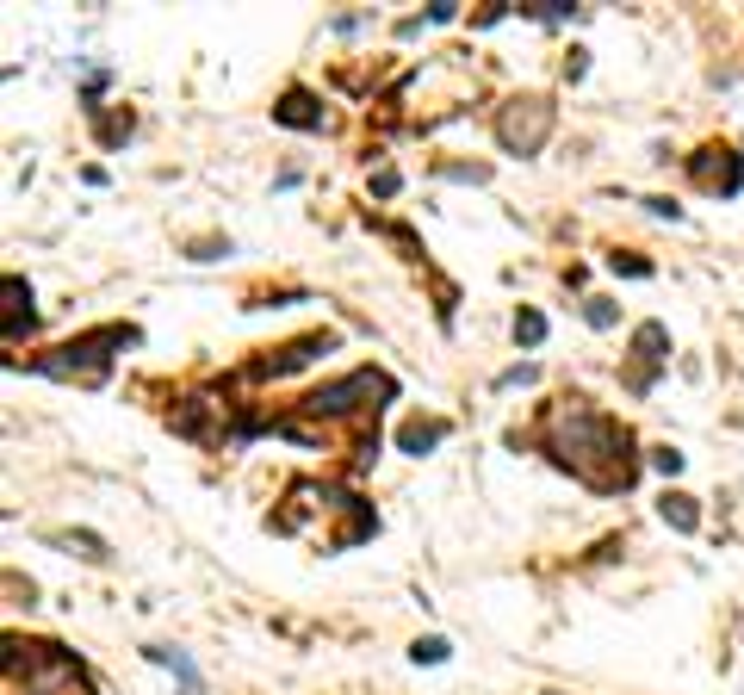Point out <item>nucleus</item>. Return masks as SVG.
Here are the masks:
<instances>
[{
	"label": "nucleus",
	"mask_w": 744,
	"mask_h": 695,
	"mask_svg": "<svg viewBox=\"0 0 744 695\" xmlns=\"http://www.w3.org/2000/svg\"><path fill=\"white\" fill-rule=\"evenodd\" d=\"M540 441H546V453H552L571 478H583L590 491H626L632 472H639L632 434H626L620 422L596 417L583 398H558V404L546 410V422H540Z\"/></svg>",
	"instance_id": "f257e3e1"
},
{
	"label": "nucleus",
	"mask_w": 744,
	"mask_h": 695,
	"mask_svg": "<svg viewBox=\"0 0 744 695\" xmlns=\"http://www.w3.org/2000/svg\"><path fill=\"white\" fill-rule=\"evenodd\" d=\"M6 695H94L75 652L44 640H6Z\"/></svg>",
	"instance_id": "f03ea898"
},
{
	"label": "nucleus",
	"mask_w": 744,
	"mask_h": 695,
	"mask_svg": "<svg viewBox=\"0 0 744 695\" xmlns=\"http://www.w3.org/2000/svg\"><path fill=\"white\" fill-rule=\"evenodd\" d=\"M106 348H136V329H130V323H106V329H94V335H81V342H62L56 354H44V360H31V367L50 373V379H81V385H94V379H106V367H112Z\"/></svg>",
	"instance_id": "7ed1b4c3"
},
{
	"label": "nucleus",
	"mask_w": 744,
	"mask_h": 695,
	"mask_svg": "<svg viewBox=\"0 0 744 695\" xmlns=\"http://www.w3.org/2000/svg\"><path fill=\"white\" fill-rule=\"evenodd\" d=\"M391 392H397V385H391V373L360 367V373H348V379H335V385L310 392V398H304V410H310V417H348V410L378 417V398H391Z\"/></svg>",
	"instance_id": "20e7f679"
},
{
	"label": "nucleus",
	"mask_w": 744,
	"mask_h": 695,
	"mask_svg": "<svg viewBox=\"0 0 744 695\" xmlns=\"http://www.w3.org/2000/svg\"><path fill=\"white\" fill-rule=\"evenodd\" d=\"M546 137H552V106H546L540 94L508 100V106L496 112V143H502L508 155H533Z\"/></svg>",
	"instance_id": "39448f33"
},
{
	"label": "nucleus",
	"mask_w": 744,
	"mask_h": 695,
	"mask_svg": "<svg viewBox=\"0 0 744 695\" xmlns=\"http://www.w3.org/2000/svg\"><path fill=\"white\" fill-rule=\"evenodd\" d=\"M689 174H695L701 193H739L744 186V161H739V149H726V143H707V149L689 161Z\"/></svg>",
	"instance_id": "423d86ee"
},
{
	"label": "nucleus",
	"mask_w": 744,
	"mask_h": 695,
	"mask_svg": "<svg viewBox=\"0 0 744 695\" xmlns=\"http://www.w3.org/2000/svg\"><path fill=\"white\" fill-rule=\"evenodd\" d=\"M664 348H670V329H664V323H639V329H632V354H639V367H632V379H626L632 392H651V367L664 360Z\"/></svg>",
	"instance_id": "0eeeda50"
},
{
	"label": "nucleus",
	"mask_w": 744,
	"mask_h": 695,
	"mask_svg": "<svg viewBox=\"0 0 744 695\" xmlns=\"http://www.w3.org/2000/svg\"><path fill=\"white\" fill-rule=\"evenodd\" d=\"M273 119H279V125H292V131H317V125H323V106H317L304 87H292V94L273 106Z\"/></svg>",
	"instance_id": "6e6552de"
},
{
	"label": "nucleus",
	"mask_w": 744,
	"mask_h": 695,
	"mask_svg": "<svg viewBox=\"0 0 744 695\" xmlns=\"http://www.w3.org/2000/svg\"><path fill=\"white\" fill-rule=\"evenodd\" d=\"M19 329H31V285L19 274H6V342H12Z\"/></svg>",
	"instance_id": "1a4fd4ad"
},
{
	"label": "nucleus",
	"mask_w": 744,
	"mask_h": 695,
	"mask_svg": "<svg viewBox=\"0 0 744 695\" xmlns=\"http://www.w3.org/2000/svg\"><path fill=\"white\" fill-rule=\"evenodd\" d=\"M441 434H447V422H434V417L422 422V417H416V422H403V428H397V447H403V453H428Z\"/></svg>",
	"instance_id": "9d476101"
},
{
	"label": "nucleus",
	"mask_w": 744,
	"mask_h": 695,
	"mask_svg": "<svg viewBox=\"0 0 744 695\" xmlns=\"http://www.w3.org/2000/svg\"><path fill=\"white\" fill-rule=\"evenodd\" d=\"M657 509H664V522H670V528H682V534H689V528L701 522L695 497H682V491H664V503H657Z\"/></svg>",
	"instance_id": "9b49d317"
},
{
	"label": "nucleus",
	"mask_w": 744,
	"mask_h": 695,
	"mask_svg": "<svg viewBox=\"0 0 744 695\" xmlns=\"http://www.w3.org/2000/svg\"><path fill=\"white\" fill-rule=\"evenodd\" d=\"M540 335H546V317H540V310H521V317H515V342H527V348H533Z\"/></svg>",
	"instance_id": "f8f14e48"
},
{
	"label": "nucleus",
	"mask_w": 744,
	"mask_h": 695,
	"mask_svg": "<svg viewBox=\"0 0 744 695\" xmlns=\"http://www.w3.org/2000/svg\"><path fill=\"white\" fill-rule=\"evenodd\" d=\"M409 658H416V665H441V658H447V640H416Z\"/></svg>",
	"instance_id": "ddd939ff"
},
{
	"label": "nucleus",
	"mask_w": 744,
	"mask_h": 695,
	"mask_svg": "<svg viewBox=\"0 0 744 695\" xmlns=\"http://www.w3.org/2000/svg\"><path fill=\"white\" fill-rule=\"evenodd\" d=\"M130 137V112H119V119H100V143H124Z\"/></svg>",
	"instance_id": "4468645a"
},
{
	"label": "nucleus",
	"mask_w": 744,
	"mask_h": 695,
	"mask_svg": "<svg viewBox=\"0 0 744 695\" xmlns=\"http://www.w3.org/2000/svg\"><path fill=\"white\" fill-rule=\"evenodd\" d=\"M583 317H590L596 329H608V323H615V304H608V298H590V310H583Z\"/></svg>",
	"instance_id": "2eb2a0df"
},
{
	"label": "nucleus",
	"mask_w": 744,
	"mask_h": 695,
	"mask_svg": "<svg viewBox=\"0 0 744 695\" xmlns=\"http://www.w3.org/2000/svg\"><path fill=\"white\" fill-rule=\"evenodd\" d=\"M651 466H657V472H670V478H676V472H682V453H676V447H657V453H651Z\"/></svg>",
	"instance_id": "dca6fc26"
},
{
	"label": "nucleus",
	"mask_w": 744,
	"mask_h": 695,
	"mask_svg": "<svg viewBox=\"0 0 744 695\" xmlns=\"http://www.w3.org/2000/svg\"><path fill=\"white\" fill-rule=\"evenodd\" d=\"M608 268L615 274H651V261H639V255H608Z\"/></svg>",
	"instance_id": "f3484780"
},
{
	"label": "nucleus",
	"mask_w": 744,
	"mask_h": 695,
	"mask_svg": "<svg viewBox=\"0 0 744 695\" xmlns=\"http://www.w3.org/2000/svg\"><path fill=\"white\" fill-rule=\"evenodd\" d=\"M372 193L391 199V193H397V168H378V174H372Z\"/></svg>",
	"instance_id": "a211bd4d"
},
{
	"label": "nucleus",
	"mask_w": 744,
	"mask_h": 695,
	"mask_svg": "<svg viewBox=\"0 0 744 695\" xmlns=\"http://www.w3.org/2000/svg\"><path fill=\"white\" fill-rule=\"evenodd\" d=\"M496 385H502V392H508V385H533V367H508Z\"/></svg>",
	"instance_id": "6ab92c4d"
}]
</instances>
